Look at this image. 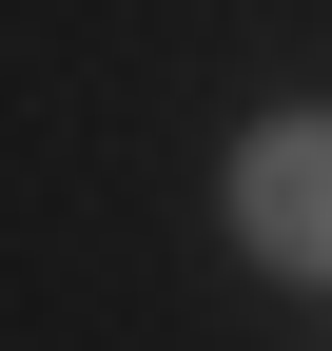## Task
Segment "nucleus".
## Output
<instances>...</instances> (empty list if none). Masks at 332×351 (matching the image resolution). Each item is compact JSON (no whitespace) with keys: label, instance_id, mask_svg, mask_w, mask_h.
Listing matches in <instances>:
<instances>
[{"label":"nucleus","instance_id":"f257e3e1","mask_svg":"<svg viewBox=\"0 0 332 351\" xmlns=\"http://www.w3.org/2000/svg\"><path fill=\"white\" fill-rule=\"evenodd\" d=\"M235 254L254 274H332V117L313 98L235 137Z\"/></svg>","mask_w":332,"mask_h":351}]
</instances>
